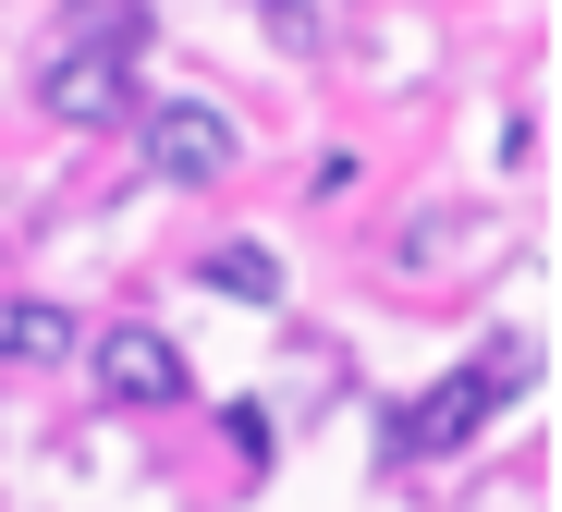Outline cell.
Segmentation results:
<instances>
[{
    "label": "cell",
    "mask_w": 562,
    "mask_h": 512,
    "mask_svg": "<svg viewBox=\"0 0 562 512\" xmlns=\"http://www.w3.org/2000/svg\"><path fill=\"white\" fill-rule=\"evenodd\" d=\"M99 390L111 402H183V354L123 318V330H99Z\"/></svg>",
    "instance_id": "4"
},
{
    "label": "cell",
    "mask_w": 562,
    "mask_h": 512,
    "mask_svg": "<svg viewBox=\"0 0 562 512\" xmlns=\"http://www.w3.org/2000/svg\"><path fill=\"white\" fill-rule=\"evenodd\" d=\"M538 390V342H477V366H452L428 402H404V416H392V476L404 464H428V452H464V440H477L490 416H502V402H526Z\"/></svg>",
    "instance_id": "1"
},
{
    "label": "cell",
    "mask_w": 562,
    "mask_h": 512,
    "mask_svg": "<svg viewBox=\"0 0 562 512\" xmlns=\"http://www.w3.org/2000/svg\"><path fill=\"white\" fill-rule=\"evenodd\" d=\"M135 159L196 195V183H233L245 135H233V111H209V98H147V111H135Z\"/></svg>",
    "instance_id": "3"
},
{
    "label": "cell",
    "mask_w": 562,
    "mask_h": 512,
    "mask_svg": "<svg viewBox=\"0 0 562 512\" xmlns=\"http://www.w3.org/2000/svg\"><path fill=\"white\" fill-rule=\"evenodd\" d=\"M74 37H135L147 49V0H74V13H61V49Z\"/></svg>",
    "instance_id": "7"
},
{
    "label": "cell",
    "mask_w": 562,
    "mask_h": 512,
    "mask_svg": "<svg viewBox=\"0 0 562 512\" xmlns=\"http://www.w3.org/2000/svg\"><path fill=\"white\" fill-rule=\"evenodd\" d=\"M209 293H233V305H281V257H269V244H221V257H209Z\"/></svg>",
    "instance_id": "6"
},
{
    "label": "cell",
    "mask_w": 562,
    "mask_h": 512,
    "mask_svg": "<svg viewBox=\"0 0 562 512\" xmlns=\"http://www.w3.org/2000/svg\"><path fill=\"white\" fill-rule=\"evenodd\" d=\"M61 354H74V318H61L49 293H13V305H0V366H61Z\"/></svg>",
    "instance_id": "5"
},
{
    "label": "cell",
    "mask_w": 562,
    "mask_h": 512,
    "mask_svg": "<svg viewBox=\"0 0 562 512\" xmlns=\"http://www.w3.org/2000/svg\"><path fill=\"white\" fill-rule=\"evenodd\" d=\"M135 37H74V49H49L37 61V111L49 123H74V135H111V123H135L147 98H135Z\"/></svg>",
    "instance_id": "2"
}]
</instances>
